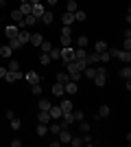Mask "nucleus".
<instances>
[{
	"label": "nucleus",
	"instance_id": "1",
	"mask_svg": "<svg viewBox=\"0 0 131 147\" xmlns=\"http://www.w3.org/2000/svg\"><path fill=\"white\" fill-rule=\"evenodd\" d=\"M94 86H98L103 88L105 86V81H107V68H96V75H94Z\"/></svg>",
	"mask_w": 131,
	"mask_h": 147
},
{
	"label": "nucleus",
	"instance_id": "2",
	"mask_svg": "<svg viewBox=\"0 0 131 147\" xmlns=\"http://www.w3.org/2000/svg\"><path fill=\"white\" fill-rule=\"evenodd\" d=\"M107 51H109V55H112V57H118V59L125 61V64L131 61V53H129V51H118V49H107Z\"/></svg>",
	"mask_w": 131,
	"mask_h": 147
},
{
	"label": "nucleus",
	"instance_id": "3",
	"mask_svg": "<svg viewBox=\"0 0 131 147\" xmlns=\"http://www.w3.org/2000/svg\"><path fill=\"white\" fill-rule=\"evenodd\" d=\"M9 18H11V22H13L15 26H20V29H24V16L20 13V9H13Z\"/></svg>",
	"mask_w": 131,
	"mask_h": 147
},
{
	"label": "nucleus",
	"instance_id": "4",
	"mask_svg": "<svg viewBox=\"0 0 131 147\" xmlns=\"http://www.w3.org/2000/svg\"><path fill=\"white\" fill-rule=\"evenodd\" d=\"M70 44H72V29L63 26L61 29V46H70Z\"/></svg>",
	"mask_w": 131,
	"mask_h": 147
},
{
	"label": "nucleus",
	"instance_id": "5",
	"mask_svg": "<svg viewBox=\"0 0 131 147\" xmlns=\"http://www.w3.org/2000/svg\"><path fill=\"white\" fill-rule=\"evenodd\" d=\"M59 59H63L66 64L72 61L74 59V49H72V46H61V57H59Z\"/></svg>",
	"mask_w": 131,
	"mask_h": 147
},
{
	"label": "nucleus",
	"instance_id": "6",
	"mask_svg": "<svg viewBox=\"0 0 131 147\" xmlns=\"http://www.w3.org/2000/svg\"><path fill=\"white\" fill-rule=\"evenodd\" d=\"M44 11H46V7H44L42 2H33V5H31V13L35 16V18H42Z\"/></svg>",
	"mask_w": 131,
	"mask_h": 147
},
{
	"label": "nucleus",
	"instance_id": "7",
	"mask_svg": "<svg viewBox=\"0 0 131 147\" xmlns=\"http://www.w3.org/2000/svg\"><path fill=\"white\" fill-rule=\"evenodd\" d=\"M18 31H20V26H15V24L5 26V37H7V40H11V37H18Z\"/></svg>",
	"mask_w": 131,
	"mask_h": 147
},
{
	"label": "nucleus",
	"instance_id": "8",
	"mask_svg": "<svg viewBox=\"0 0 131 147\" xmlns=\"http://www.w3.org/2000/svg\"><path fill=\"white\" fill-rule=\"evenodd\" d=\"M5 79L9 81V84H13V81H18V79H22V73H20V70H7V75H5Z\"/></svg>",
	"mask_w": 131,
	"mask_h": 147
},
{
	"label": "nucleus",
	"instance_id": "9",
	"mask_svg": "<svg viewBox=\"0 0 131 147\" xmlns=\"http://www.w3.org/2000/svg\"><path fill=\"white\" fill-rule=\"evenodd\" d=\"M29 40H31V33H29L26 29H20L18 31V42L24 46V44H29Z\"/></svg>",
	"mask_w": 131,
	"mask_h": 147
},
{
	"label": "nucleus",
	"instance_id": "10",
	"mask_svg": "<svg viewBox=\"0 0 131 147\" xmlns=\"http://www.w3.org/2000/svg\"><path fill=\"white\" fill-rule=\"evenodd\" d=\"M48 114H50V119H55V121H59V119L63 117V112H61V108H59V105H50Z\"/></svg>",
	"mask_w": 131,
	"mask_h": 147
},
{
	"label": "nucleus",
	"instance_id": "11",
	"mask_svg": "<svg viewBox=\"0 0 131 147\" xmlns=\"http://www.w3.org/2000/svg\"><path fill=\"white\" fill-rule=\"evenodd\" d=\"M63 90L68 92V94H74V92L79 90V86H76V81L70 79V81H66V84H63Z\"/></svg>",
	"mask_w": 131,
	"mask_h": 147
},
{
	"label": "nucleus",
	"instance_id": "12",
	"mask_svg": "<svg viewBox=\"0 0 131 147\" xmlns=\"http://www.w3.org/2000/svg\"><path fill=\"white\" fill-rule=\"evenodd\" d=\"M44 42V35L42 33H31V40H29V44H33V46H37L39 49V44Z\"/></svg>",
	"mask_w": 131,
	"mask_h": 147
},
{
	"label": "nucleus",
	"instance_id": "13",
	"mask_svg": "<svg viewBox=\"0 0 131 147\" xmlns=\"http://www.w3.org/2000/svg\"><path fill=\"white\" fill-rule=\"evenodd\" d=\"M57 136H59V143H70V138H72V134H70V129H68V127L61 129Z\"/></svg>",
	"mask_w": 131,
	"mask_h": 147
},
{
	"label": "nucleus",
	"instance_id": "14",
	"mask_svg": "<svg viewBox=\"0 0 131 147\" xmlns=\"http://www.w3.org/2000/svg\"><path fill=\"white\" fill-rule=\"evenodd\" d=\"M26 81H29V84L33 86V84H39L42 79H39V75L35 73V70H31V73H26Z\"/></svg>",
	"mask_w": 131,
	"mask_h": 147
},
{
	"label": "nucleus",
	"instance_id": "15",
	"mask_svg": "<svg viewBox=\"0 0 131 147\" xmlns=\"http://www.w3.org/2000/svg\"><path fill=\"white\" fill-rule=\"evenodd\" d=\"M61 22H63V26H70L72 22H74V13H68V11H66L61 16Z\"/></svg>",
	"mask_w": 131,
	"mask_h": 147
},
{
	"label": "nucleus",
	"instance_id": "16",
	"mask_svg": "<svg viewBox=\"0 0 131 147\" xmlns=\"http://www.w3.org/2000/svg\"><path fill=\"white\" fill-rule=\"evenodd\" d=\"M0 55L5 57V59H11V55H13V49L7 44V46H0Z\"/></svg>",
	"mask_w": 131,
	"mask_h": 147
},
{
	"label": "nucleus",
	"instance_id": "17",
	"mask_svg": "<svg viewBox=\"0 0 131 147\" xmlns=\"http://www.w3.org/2000/svg\"><path fill=\"white\" fill-rule=\"evenodd\" d=\"M44 22V24H50V22H53V20H55V16H53V11H48V9H46V11L42 13V18H39Z\"/></svg>",
	"mask_w": 131,
	"mask_h": 147
},
{
	"label": "nucleus",
	"instance_id": "18",
	"mask_svg": "<svg viewBox=\"0 0 131 147\" xmlns=\"http://www.w3.org/2000/svg\"><path fill=\"white\" fill-rule=\"evenodd\" d=\"M85 61H87V66H94V64L98 61V53H96V51H94V53H87Z\"/></svg>",
	"mask_w": 131,
	"mask_h": 147
},
{
	"label": "nucleus",
	"instance_id": "19",
	"mask_svg": "<svg viewBox=\"0 0 131 147\" xmlns=\"http://www.w3.org/2000/svg\"><path fill=\"white\" fill-rule=\"evenodd\" d=\"M37 119H39V123H50V121H53V119H50V114H48L46 110H39Z\"/></svg>",
	"mask_w": 131,
	"mask_h": 147
},
{
	"label": "nucleus",
	"instance_id": "20",
	"mask_svg": "<svg viewBox=\"0 0 131 147\" xmlns=\"http://www.w3.org/2000/svg\"><path fill=\"white\" fill-rule=\"evenodd\" d=\"M59 108H61V112H72V108H74V105H72V101H68V99H66V101H61V103H59Z\"/></svg>",
	"mask_w": 131,
	"mask_h": 147
},
{
	"label": "nucleus",
	"instance_id": "21",
	"mask_svg": "<svg viewBox=\"0 0 131 147\" xmlns=\"http://www.w3.org/2000/svg\"><path fill=\"white\" fill-rule=\"evenodd\" d=\"M63 92H66V90H63V84H59V81H57L55 86H53V94H55V97H61Z\"/></svg>",
	"mask_w": 131,
	"mask_h": 147
},
{
	"label": "nucleus",
	"instance_id": "22",
	"mask_svg": "<svg viewBox=\"0 0 131 147\" xmlns=\"http://www.w3.org/2000/svg\"><path fill=\"white\" fill-rule=\"evenodd\" d=\"M48 132H53V134L57 136L59 132H61V123H57V121H55V123H50V125H48Z\"/></svg>",
	"mask_w": 131,
	"mask_h": 147
},
{
	"label": "nucleus",
	"instance_id": "23",
	"mask_svg": "<svg viewBox=\"0 0 131 147\" xmlns=\"http://www.w3.org/2000/svg\"><path fill=\"white\" fill-rule=\"evenodd\" d=\"M94 51H96V53H105V51H107V44L103 42V40H98V42L94 44Z\"/></svg>",
	"mask_w": 131,
	"mask_h": 147
},
{
	"label": "nucleus",
	"instance_id": "24",
	"mask_svg": "<svg viewBox=\"0 0 131 147\" xmlns=\"http://www.w3.org/2000/svg\"><path fill=\"white\" fill-rule=\"evenodd\" d=\"M35 22H37V18H35L33 13H29V16H24V26H33V24H35Z\"/></svg>",
	"mask_w": 131,
	"mask_h": 147
},
{
	"label": "nucleus",
	"instance_id": "25",
	"mask_svg": "<svg viewBox=\"0 0 131 147\" xmlns=\"http://www.w3.org/2000/svg\"><path fill=\"white\" fill-rule=\"evenodd\" d=\"M50 61H53V59H50L48 53H39V64H42V66H48Z\"/></svg>",
	"mask_w": 131,
	"mask_h": 147
},
{
	"label": "nucleus",
	"instance_id": "26",
	"mask_svg": "<svg viewBox=\"0 0 131 147\" xmlns=\"http://www.w3.org/2000/svg\"><path fill=\"white\" fill-rule=\"evenodd\" d=\"M20 13H22V16H29V13H31V2H22V5H20Z\"/></svg>",
	"mask_w": 131,
	"mask_h": 147
},
{
	"label": "nucleus",
	"instance_id": "27",
	"mask_svg": "<svg viewBox=\"0 0 131 147\" xmlns=\"http://www.w3.org/2000/svg\"><path fill=\"white\" fill-rule=\"evenodd\" d=\"M48 55H50V59H59V57H61V49H55V46H53V49L48 51Z\"/></svg>",
	"mask_w": 131,
	"mask_h": 147
},
{
	"label": "nucleus",
	"instance_id": "28",
	"mask_svg": "<svg viewBox=\"0 0 131 147\" xmlns=\"http://www.w3.org/2000/svg\"><path fill=\"white\" fill-rule=\"evenodd\" d=\"M109 112H112V110H109V105H100V108H98V117L105 119V117H109Z\"/></svg>",
	"mask_w": 131,
	"mask_h": 147
},
{
	"label": "nucleus",
	"instance_id": "29",
	"mask_svg": "<svg viewBox=\"0 0 131 147\" xmlns=\"http://www.w3.org/2000/svg\"><path fill=\"white\" fill-rule=\"evenodd\" d=\"M120 77H122V79H131V68H129V64H127L125 68H120Z\"/></svg>",
	"mask_w": 131,
	"mask_h": 147
},
{
	"label": "nucleus",
	"instance_id": "30",
	"mask_svg": "<svg viewBox=\"0 0 131 147\" xmlns=\"http://www.w3.org/2000/svg\"><path fill=\"white\" fill-rule=\"evenodd\" d=\"M48 134V125H46V123H39L37 125V136H46Z\"/></svg>",
	"mask_w": 131,
	"mask_h": 147
},
{
	"label": "nucleus",
	"instance_id": "31",
	"mask_svg": "<svg viewBox=\"0 0 131 147\" xmlns=\"http://www.w3.org/2000/svg\"><path fill=\"white\" fill-rule=\"evenodd\" d=\"M98 143H100V141H94L92 136L85 132V136H83V145H98Z\"/></svg>",
	"mask_w": 131,
	"mask_h": 147
},
{
	"label": "nucleus",
	"instance_id": "32",
	"mask_svg": "<svg viewBox=\"0 0 131 147\" xmlns=\"http://www.w3.org/2000/svg\"><path fill=\"white\" fill-rule=\"evenodd\" d=\"M87 57V51L85 49H76L74 51V59H85Z\"/></svg>",
	"mask_w": 131,
	"mask_h": 147
},
{
	"label": "nucleus",
	"instance_id": "33",
	"mask_svg": "<svg viewBox=\"0 0 131 147\" xmlns=\"http://www.w3.org/2000/svg\"><path fill=\"white\" fill-rule=\"evenodd\" d=\"M66 11H68V13H74V11H76V0H68V5H66Z\"/></svg>",
	"mask_w": 131,
	"mask_h": 147
},
{
	"label": "nucleus",
	"instance_id": "34",
	"mask_svg": "<svg viewBox=\"0 0 131 147\" xmlns=\"http://www.w3.org/2000/svg\"><path fill=\"white\" fill-rule=\"evenodd\" d=\"M57 81H59V84H66V81H70V75L68 73H57Z\"/></svg>",
	"mask_w": 131,
	"mask_h": 147
},
{
	"label": "nucleus",
	"instance_id": "35",
	"mask_svg": "<svg viewBox=\"0 0 131 147\" xmlns=\"http://www.w3.org/2000/svg\"><path fill=\"white\" fill-rule=\"evenodd\" d=\"M9 46H11L13 51H18V49H22V44L18 42V37H11V40H9Z\"/></svg>",
	"mask_w": 131,
	"mask_h": 147
},
{
	"label": "nucleus",
	"instance_id": "36",
	"mask_svg": "<svg viewBox=\"0 0 131 147\" xmlns=\"http://www.w3.org/2000/svg\"><path fill=\"white\" fill-rule=\"evenodd\" d=\"M50 105H53V103H50L48 99H42V101H39V110H46V112H48Z\"/></svg>",
	"mask_w": 131,
	"mask_h": 147
},
{
	"label": "nucleus",
	"instance_id": "37",
	"mask_svg": "<svg viewBox=\"0 0 131 147\" xmlns=\"http://www.w3.org/2000/svg\"><path fill=\"white\" fill-rule=\"evenodd\" d=\"M87 42H90V40H87L85 35H79V40H76V44H79V49H85V46H87Z\"/></svg>",
	"mask_w": 131,
	"mask_h": 147
},
{
	"label": "nucleus",
	"instance_id": "38",
	"mask_svg": "<svg viewBox=\"0 0 131 147\" xmlns=\"http://www.w3.org/2000/svg\"><path fill=\"white\" fill-rule=\"evenodd\" d=\"M85 18H87V16H85V11H79V9L74 11V20H76V22H83Z\"/></svg>",
	"mask_w": 131,
	"mask_h": 147
},
{
	"label": "nucleus",
	"instance_id": "39",
	"mask_svg": "<svg viewBox=\"0 0 131 147\" xmlns=\"http://www.w3.org/2000/svg\"><path fill=\"white\" fill-rule=\"evenodd\" d=\"M39 49H42V53H48V51L53 49V44H50V42H46V40H44V42L39 44Z\"/></svg>",
	"mask_w": 131,
	"mask_h": 147
},
{
	"label": "nucleus",
	"instance_id": "40",
	"mask_svg": "<svg viewBox=\"0 0 131 147\" xmlns=\"http://www.w3.org/2000/svg\"><path fill=\"white\" fill-rule=\"evenodd\" d=\"M7 70H20V64L15 59H9V66H7Z\"/></svg>",
	"mask_w": 131,
	"mask_h": 147
},
{
	"label": "nucleus",
	"instance_id": "41",
	"mask_svg": "<svg viewBox=\"0 0 131 147\" xmlns=\"http://www.w3.org/2000/svg\"><path fill=\"white\" fill-rule=\"evenodd\" d=\"M70 143H72L74 147H81V145H83V138H81V136H72V138H70Z\"/></svg>",
	"mask_w": 131,
	"mask_h": 147
},
{
	"label": "nucleus",
	"instance_id": "42",
	"mask_svg": "<svg viewBox=\"0 0 131 147\" xmlns=\"http://www.w3.org/2000/svg\"><path fill=\"white\" fill-rule=\"evenodd\" d=\"M72 117H74V121H83L85 114H83V110H74V112H72Z\"/></svg>",
	"mask_w": 131,
	"mask_h": 147
},
{
	"label": "nucleus",
	"instance_id": "43",
	"mask_svg": "<svg viewBox=\"0 0 131 147\" xmlns=\"http://www.w3.org/2000/svg\"><path fill=\"white\" fill-rule=\"evenodd\" d=\"M9 121H11V129H20V125H22V121H20V119H9Z\"/></svg>",
	"mask_w": 131,
	"mask_h": 147
},
{
	"label": "nucleus",
	"instance_id": "44",
	"mask_svg": "<svg viewBox=\"0 0 131 147\" xmlns=\"http://www.w3.org/2000/svg\"><path fill=\"white\" fill-rule=\"evenodd\" d=\"M31 92H33V94H42V86H39V84H33V86H31Z\"/></svg>",
	"mask_w": 131,
	"mask_h": 147
},
{
	"label": "nucleus",
	"instance_id": "45",
	"mask_svg": "<svg viewBox=\"0 0 131 147\" xmlns=\"http://www.w3.org/2000/svg\"><path fill=\"white\" fill-rule=\"evenodd\" d=\"M79 127H81V132L85 134V132H90V123H83V121H81V125H79Z\"/></svg>",
	"mask_w": 131,
	"mask_h": 147
},
{
	"label": "nucleus",
	"instance_id": "46",
	"mask_svg": "<svg viewBox=\"0 0 131 147\" xmlns=\"http://www.w3.org/2000/svg\"><path fill=\"white\" fill-rule=\"evenodd\" d=\"M22 145V141H20V138H11V147H20Z\"/></svg>",
	"mask_w": 131,
	"mask_h": 147
},
{
	"label": "nucleus",
	"instance_id": "47",
	"mask_svg": "<svg viewBox=\"0 0 131 147\" xmlns=\"http://www.w3.org/2000/svg\"><path fill=\"white\" fill-rule=\"evenodd\" d=\"M5 75H7V68H5V66H0V79H5Z\"/></svg>",
	"mask_w": 131,
	"mask_h": 147
},
{
	"label": "nucleus",
	"instance_id": "48",
	"mask_svg": "<svg viewBox=\"0 0 131 147\" xmlns=\"http://www.w3.org/2000/svg\"><path fill=\"white\" fill-rule=\"evenodd\" d=\"M46 2H48L50 7H53V5H57V0H46Z\"/></svg>",
	"mask_w": 131,
	"mask_h": 147
},
{
	"label": "nucleus",
	"instance_id": "49",
	"mask_svg": "<svg viewBox=\"0 0 131 147\" xmlns=\"http://www.w3.org/2000/svg\"><path fill=\"white\" fill-rule=\"evenodd\" d=\"M20 2H31V0H20Z\"/></svg>",
	"mask_w": 131,
	"mask_h": 147
},
{
	"label": "nucleus",
	"instance_id": "50",
	"mask_svg": "<svg viewBox=\"0 0 131 147\" xmlns=\"http://www.w3.org/2000/svg\"><path fill=\"white\" fill-rule=\"evenodd\" d=\"M5 2H7V0H0V5H5Z\"/></svg>",
	"mask_w": 131,
	"mask_h": 147
},
{
	"label": "nucleus",
	"instance_id": "51",
	"mask_svg": "<svg viewBox=\"0 0 131 147\" xmlns=\"http://www.w3.org/2000/svg\"><path fill=\"white\" fill-rule=\"evenodd\" d=\"M0 46H2V42H0Z\"/></svg>",
	"mask_w": 131,
	"mask_h": 147
}]
</instances>
